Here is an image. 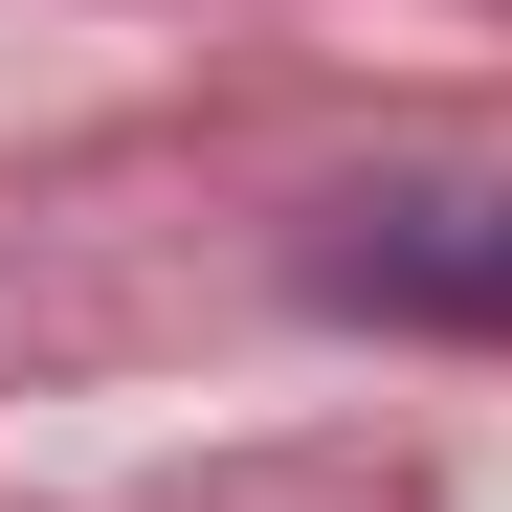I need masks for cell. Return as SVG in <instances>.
Segmentation results:
<instances>
[{
    "label": "cell",
    "instance_id": "cell-1",
    "mask_svg": "<svg viewBox=\"0 0 512 512\" xmlns=\"http://www.w3.org/2000/svg\"><path fill=\"white\" fill-rule=\"evenodd\" d=\"M312 290L401 312V334H512V179H379V201H334Z\"/></svg>",
    "mask_w": 512,
    "mask_h": 512
}]
</instances>
